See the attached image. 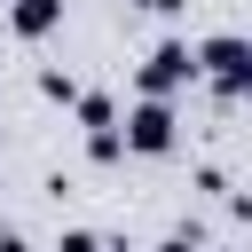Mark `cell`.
<instances>
[{
	"instance_id": "ba28073f",
	"label": "cell",
	"mask_w": 252,
	"mask_h": 252,
	"mask_svg": "<svg viewBox=\"0 0 252 252\" xmlns=\"http://www.w3.org/2000/svg\"><path fill=\"white\" fill-rule=\"evenodd\" d=\"M39 94H47V102H71L79 79H71V71H39Z\"/></svg>"
},
{
	"instance_id": "3957f363",
	"label": "cell",
	"mask_w": 252,
	"mask_h": 252,
	"mask_svg": "<svg viewBox=\"0 0 252 252\" xmlns=\"http://www.w3.org/2000/svg\"><path fill=\"white\" fill-rule=\"evenodd\" d=\"M134 87H142V94H165V102H173L181 87H197V47L165 32V39H158V47L142 55V71H134Z\"/></svg>"
},
{
	"instance_id": "7a4b0ae2",
	"label": "cell",
	"mask_w": 252,
	"mask_h": 252,
	"mask_svg": "<svg viewBox=\"0 0 252 252\" xmlns=\"http://www.w3.org/2000/svg\"><path fill=\"white\" fill-rule=\"evenodd\" d=\"M118 142H126V158H165V150L181 142V110H173L165 94H142V102L126 110Z\"/></svg>"
},
{
	"instance_id": "8992f818",
	"label": "cell",
	"mask_w": 252,
	"mask_h": 252,
	"mask_svg": "<svg viewBox=\"0 0 252 252\" xmlns=\"http://www.w3.org/2000/svg\"><path fill=\"white\" fill-rule=\"evenodd\" d=\"M87 158H94V165H118V158H126L118 126H94V134H87Z\"/></svg>"
},
{
	"instance_id": "6da1fadb",
	"label": "cell",
	"mask_w": 252,
	"mask_h": 252,
	"mask_svg": "<svg viewBox=\"0 0 252 252\" xmlns=\"http://www.w3.org/2000/svg\"><path fill=\"white\" fill-rule=\"evenodd\" d=\"M197 79H213L220 110H236L244 87H252V47H244V32H213V39L197 47Z\"/></svg>"
},
{
	"instance_id": "277c9868",
	"label": "cell",
	"mask_w": 252,
	"mask_h": 252,
	"mask_svg": "<svg viewBox=\"0 0 252 252\" xmlns=\"http://www.w3.org/2000/svg\"><path fill=\"white\" fill-rule=\"evenodd\" d=\"M63 24V0H8V32L16 39H47Z\"/></svg>"
},
{
	"instance_id": "30bf717a",
	"label": "cell",
	"mask_w": 252,
	"mask_h": 252,
	"mask_svg": "<svg viewBox=\"0 0 252 252\" xmlns=\"http://www.w3.org/2000/svg\"><path fill=\"white\" fill-rule=\"evenodd\" d=\"M126 8H142V16H165V24H173V16L189 8V0H126Z\"/></svg>"
},
{
	"instance_id": "52a82bcc",
	"label": "cell",
	"mask_w": 252,
	"mask_h": 252,
	"mask_svg": "<svg viewBox=\"0 0 252 252\" xmlns=\"http://www.w3.org/2000/svg\"><path fill=\"white\" fill-rule=\"evenodd\" d=\"M55 252H118V244H102L94 228H63V236H55Z\"/></svg>"
},
{
	"instance_id": "9c48e42d",
	"label": "cell",
	"mask_w": 252,
	"mask_h": 252,
	"mask_svg": "<svg viewBox=\"0 0 252 252\" xmlns=\"http://www.w3.org/2000/svg\"><path fill=\"white\" fill-rule=\"evenodd\" d=\"M158 252H205V228H197V220H181V228H173Z\"/></svg>"
},
{
	"instance_id": "5b68a950",
	"label": "cell",
	"mask_w": 252,
	"mask_h": 252,
	"mask_svg": "<svg viewBox=\"0 0 252 252\" xmlns=\"http://www.w3.org/2000/svg\"><path fill=\"white\" fill-rule=\"evenodd\" d=\"M71 102H79V126H87V134H94V126H118V102H110V94H71Z\"/></svg>"
}]
</instances>
